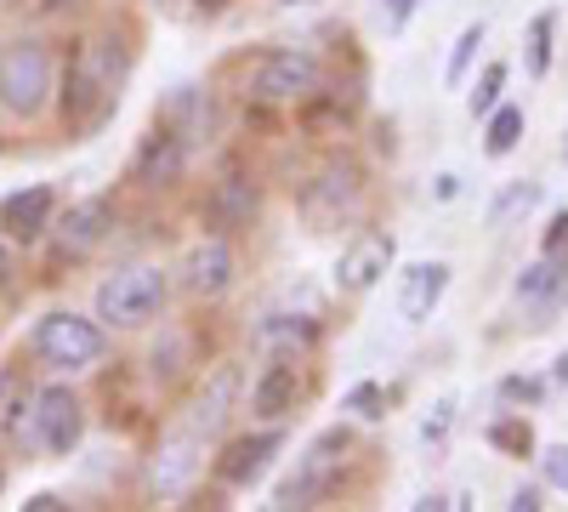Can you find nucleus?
<instances>
[{"mask_svg":"<svg viewBox=\"0 0 568 512\" xmlns=\"http://www.w3.org/2000/svg\"><path fill=\"white\" fill-rule=\"evenodd\" d=\"M165 291H171L165 268L131 262V268L109 273L103 285H98V319L114 324V331H136V324H149V319L165 308Z\"/></svg>","mask_w":568,"mask_h":512,"instance_id":"f257e3e1","label":"nucleus"},{"mask_svg":"<svg viewBox=\"0 0 568 512\" xmlns=\"http://www.w3.org/2000/svg\"><path fill=\"white\" fill-rule=\"evenodd\" d=\"M120 98V58L109 40H91L69 69V91H63V120L69 126H98Z\"/></svg>","mask_w":568,"mask_h":512,"instance_id":"f03ea898","label":"nucleus"},{"mask_svg":"<svg viewBox=\"0 0 568 512\" xmlns=\"http://www.w3.org/2000/svg\"><path fill=\"white\" fill-rule=\"evenodd\" d=\"M347 455H353V433L347 428H324L307 450H302V461H296V473L278 484V495H273V506H318L329 490L342 484V468H347Z\"/></svg>","mask_w":568,"mask_h":512,"instance_id":"7ed1b4c3","label":"nucleus"},{"mask_svg":"<svg viewBox=\"0 0 568 512\" xmlns=\"http://www.w3.org/2000/svg\"><path fill=\"white\" fill-rule=\"evenodd\" d=\"M52 52L40 40H12L0 46V103H7L18 120H34L45 103H52Z\"/></svg>","mask_w":568,"mask_h":512,"instance_id":"20e7f679","label":"nucleus"},{"mask_svg":"<svg viewBox=\"0 0 568 512\" xmlns=\"http://www.w3.org/2000/svg\"><path fill=\"white\" fill-rule=\"evenodd\" d=\"M358 205H364V177H358L353 160H329V165H318V177L302 189V217H307L313 234H329V228L353 222Z\"/></svg>","mask_w":568,"mask_h":512,"instance_id":"39448f33","label":"nucleus"},{"mask_svg":"<svg viewBox=\"0 0 568 512\" xmlns=\"http://www.w3.org/2000/svg\"><path fill=\"white\" fill-rule=\"evenodd\" d=\"M324 91V63L313 52H262L251 63V98L256 103H307Z\"/></svg>","mask_w":568,"mask_h":512,"instance_id":"423d86ee","label":"nucleus"},{"mask_svg":"<svg viewBox=\"0 0 568 512\" xmlns=\"http://www.w3.org/2000/svg\"><path fill=\"white\" fill-rule=\"evenodd\" d=\"M34 359L52 370H91L103 359V331L80 313H45L34 324Z\"/></svg>","mask_w":568,"mask_h":512,"instance_id":"0eeeda50","label":"nucleus"},{"mask_svg":"<svg viewBox=\"0 0 568 512\" xmlns=\"http://www.w3.org/2000/svg\"><path fill=\"white\" fill-rule=\"evenodd\" d=\"M393 257H398L393 234H375V228L353 234V240L342 245V262H336V291H347V297H369V291L387 279Z\"/></svg>","mask_w":568,"mask_h":512,"instance_id":"6e6552de","label":"nucleus"},{"mask_svg":"<svg viewBox=\"0 0 568 512\" xmlns=\"http://www.w3.org/2000/svg\"><path fill=\"white\" fill-rule=\"evenodd\" d=\"M511 297H517V308L535 313V324H551L568 308V257H546L540 251V262H529L524 273L511 279Z\"/></svg>","mask_w":568,"mask_h":512,"instance_id":"1a4fd4ad","label":"nucleus"},{"mask_svg":"<svg viewBox=\"0 0 568 512\" xmlns=\"http://www.w3.org/2000/svg\"><path fill=\"white\" fill-rule=\"evenodd\" d=\"M200 468H205V433L176 428V433H165V439H160L149 479H154V490H160V495H182L187 484L200 479Z\"/></svg>","mask_w":568,"mask_h":512,"instance_id":"9d476101","label":"nucleus"},{"mask_svg":"<svg viewBox=\"0 0 568 512\" xmlns=\"http://www.w3.org/2000/svg\"><path fill=\"white\" fill-rule=\"evenodd\" d=\"M34 433H40V444L52 450V455H69V450L80 444V433H85V410H80V399H74L69 388H45V393H34Z\"/></svg>","mask_w":568,"mask_h":512,"instance_id":"9b49d317","label":"nucleus"},{"mask_svg":"<svg viewBox=\"0 0 568 512\" xmlns=\"http://www.w3.org/2000/svg\"><path fill=\"white\" fill-rule=\"evenodd\" d=\"M284 450V428H262V433H251V439H233L222 455H216V479L227 484V490H251L262 473H267V461Z\"/></svg>","mask_w":568,"mask_h":512,"instance_id":"f8f14e48","label":"nucleus"},{"mask_svg":"<svg viewBox=\"0 0 568 512\" xmlns=\"http://www.w3.org/2000/svg\"><path fill=\"white\" fill-rule=\"evenodd\" d=\"M233 245L222 240V234H211V240H200V245H187V257H182V291L187 297H222L227 285H233Z\"/></svg>","mask_w":568,"mask_h":512,"instance_id":"ddd939ff","label":"nucleus"},{"mask_svg":"<svg viewBox=\"0 0 568 512\" xmlns=\"http://www.w3.org/2000/svg\"><path fill=\"white\" fill-rule=\"evenodd\" d=\"M444 291H449V262H409L398 273V319L404 324H426L438 313Z\"/></svg>","mask_w":568,"mask_h":512,"instance_id":"4468645a","label":"nucleus"},{"mask_svg":"<svg viewBox=\"0 0 568 512\" xmlns=\"http://www.w3.org/2000/svg\"><path fill=\"white\" fill-rule=\"evenodd\" d=\"M240 393H245V370L240 364H216L211 377H205V388H200V399H194V415H187V428L194 433H222L227 428V415H233V404H240Z\"/></svg>","mask_w":568,"mask_h":512,"instance_id":"2eb2a0df","label":"nucleus"},{"mask_svg":"<svg viewBox=\"0 0 568 512\" xmlns=\"http://www.w3.org/2000/svg\"><path fill=\"white\" fill-rule=\"evenodd\" d=\"M52 211H58V194L45 189V182H29V189L0 200V228H7L12 240H40L45 228H52Z\"/></svg>","mask_w":568,"mask_h":512,"instance_id":"dca6fc26","label":"nucleus"},{"mask_svg":"<svg viewBox=\"0 0 568 512\" xmlns=\"http://www.w3.org/2000/svg\"><path fill=\"white\" fill-rule=\"evenodd\" d=\"M296 399H302L296 359H273L262 377L251 382V415H262V422H284V415L296 410Z\"/></svg>","mask_w":568,"mask_h":512,"instance_id":"f3484780","label":"nucleus"},{"mask_svg":"<svg viewBox=\"0 0 568 512\" xmlns=\"http://www.w3.org/2000/svg\"><path fill=\"white\" fill-rule=\"evenodd\" d=\"M58 240H63V257H85V251H98L109 240V205L103 200H85L63 217L58 228Z\"/></svg>","mask_w":568,"mask_h":512,"instance_id":"a211bd4d","label":"nucleus"},{"mask_svg":"<svg viewBox=\"0 0 568 512\" xmlns=\"http://www.w3.org/2000/svg\"><path fill=\"white\" fill-rule=\"evenodd\" d=\"M540 200H546V189H540L535 177L506 182V189L495 194V205H489V228H495V234H506V228H517L524 217H535V211H540Z\"/></svg>","mask_w":568,"mask_h":512,"instance_id":"6ab92c4d","label":"nucleus"},{"mask_svg":"<svg viewBox=\"0 0 568 512\" xmlns=\"http://www.w3.org/2000/svg\"><path fill=\"white\" fill-rule=\"evenodd\" d=\"M251 217H256V189H251V182H245V177L216 182V194H211V222L222 228V234H227V228H245Z\"/></svg>","mask_w":568,"mask_h":512,"instance_id":"aec40b11","label":"nucleus"},{"mask_svg":"<svg viewBox=\"0 0 568 512\" xmlns=\"http://www.w3.org/2000/svg\"><path fill=\"white\" fill-rule=\"evenodd\" d=\"M313 337H318V324L302 319V313H267V319L256 324V342H262V348H291V353H296V348H307Z\"/></svg>","mask_w":568,"mask_h":512,"instance_id":"412c9836","label":"nucleus"},{"mask_svg":"<svg viewBox=\"0 0 568 512\" xmlns=\"http://www.w3.org/2000/svg\"><path fill=\"white\" fill-rule=\"evenodd\" d=\"M182 120V143H187V137H194V131H205L211 126V103H205V91L200 86H176L171 91V103H165V126H176Z\"/></svg>","mask_w":568,"mask_h":512,"instance_id":"4be33fe9","label":"nucleus"},{"mask_svg":"<svg viewBox=\"0 0 568 512\" xmlns=\"http://www.w3.org/2000/svg\"><path fill=\"white\" fill-rule=\"evenodd\" d=\"M517 143H524V109L500 103V109L489 114V131H484V154H489V160H506Z\"/></svg>","mask_w":568,"mask_h":512,"instance_id":"5701e85b","label":"nucleus"},{"mask_svg":"<svg viewBox=\"0 0 568 512\" xmlns=\"http://www.w3.org/2000/svg\"><path fill=\"white\" fill-rule=\"evenodd\" d=\"M551 46H557V12H535L529 18V40H524V63L529 74H551Z\"/></svg>","mask_w":568,"mask_h":512,"instance_id":"b1692460","label":"nucleus"},{"mask_svg":"<svg viewBox=\"0 0 568 512\" xmlns=\"http://www.w3.org/2000/svg\"><path fill=\"white\" fill-rule=\"evenodd\" d=\"M484 40H489L484 18L460 29V40H455V52H449V69H444V86H449V91H460V86H466V74H471V63H478V46H484Z\"/></svg>","mask_w":568,"mask_h":512,"instance_id":"393cba45","label":"nucleus"},{"mask_svg":"<svg viewBox=\"0 0 568 512\" xmlns=\"http://www.w3.org/2000/svg\"><path fill=\"white\" fill-rule=\"evenodd\" d=\"M500 91H506V63H489V69L478 74V86L466 91V109H471V120H489V114L500 109Z\"/></svg>","mask_w":568,"mask_h":512,"instance_id":"a878e982","label":"nucleus"},{"mask_svg":"<svg viewBox=\"0 0 568 512\" xmlns=\"http://www.w3.org/2000/svg\"><path fill=\"white\" fill-rule=\"evenodd\" d=\"M489 444L506 450V455H529L535 450V433H529L524 415H500V422H489Z\"/></svg>","mask_w":568,"mask_h":512,"instance_id":"bb28decb","label":"nucleus"},{"mask_svg":"<svg viewBox=\"0 0 568 512\" xmlns=\"http://www.w3.org/2000/svg\"><path fill=\"white\" fill-rule=\"evenodd\" d=\"M449 428H455V399H438L433 410L420 415V428H415V439H420L426 450H444V444H449Z\"/></svg>","mask_w":568,"mask_h":512,"instance_id":"cd10ccee","label":"nucleus"},{"mask_svg":"<svg viewBox=\"0 0 568 512\" xmlns=\"http://www.w3.org/2000/svg\"><path fill=\"white\" fill-rule=\"evenodd\" d=\"M347 410H358L364 422H382V415H387V388H375V382H358V388L347 393Z\"/></svg>","mask_w":568,"mask_h":512,"instance_id":"c85d7f7f","label":"nucleus"},{"mask_svg":"<svg viewBox=\"0 0 568 512\" xmlns=\"http://www.w3.org/2000/svg\"><path fill=\"white\" fill-rule=\"evenodd\" d=\"M500 399H506V404H540V399H546V382H540V377H506V382H500Z\"/></svg>","mask_w":568,"mask_h":512,"instance_id":"c756f323","label":"nucleus"},{"mask_svg":"<svg viewBox=\"0 0 568 512\" xmlns=\"http://www.w3.org/2000/svg\"><path fill=\"white\" fill-rule=\"evenodd\" d=\"M540 479L551 490H568V444H546L540 450Z\"/></svg>","mask_w":568,"mask_h":512,"instance_id":"7c9ffc66","label":"nucleus"},{"mask_svg":"<svg viewBox=\"0 0 568 512\" xmlns=\"http://www.w3.org/2000/svg\"><path fill=\"white\" fill-rule=\"evenodd\" d=\"M415 7H420V0H382V12H375V23H382L387 34H398V29L415 18Z\"/></svg>","mask_w":568,"mask_h":512,"instance_id":"2f4dec72","label":"nucleus"},{"mask_svg":"<svg viewBox=\"0 0 568 512\" xmlns=\"http://www.w3.org/2000/svg\"><path fill=\"white\" fill-rule=\"evenodd\" d=\"M540 251H546V257H568V205L551 217V228L540 234Z\"/></svg>","mask_w":568,"mask_h":512,"instance_id":"473e14b6","label":"nucleus"},{"mask_svg":"<svg viewBox=\"0 0 568 512\" xmlns=\"http://www.w3.org/2000/svg\"><path fill=\"white\" fill-rule=\"evenodd\" d=\"M506 506H511V512H540V506H546V501H540V484H517Z\"/></svg>","mask_w":568,"mask_h":512,"instance_id":"72a5a7b5","label":"nucleus"},{"mask_svg":"<svg viewBox=\"0 0 568 512\" xmlns=\"http://www.w3.org/2000/svg\"><path fill=\"white\" fill-rule=\"evenodd\" d=\"M23 506H29V512H58V506H63V495H52V490H40V495H29Z\"/></svg>","mask_w":568,"mask_h":512,"instance_id":"f704fd0d","label":"nucleus"},{"mask_svg":"<svg viewBox=\"0 0 568 512\" xmlns=\"http://www.w3.org/2000/svg\"><path fill=\"white\" fill-rule=\"evenodd\" d=\"M455 194H460V177L444 171V177H438V189H433V200H455Z\"/></svg>","mask_w":568,"mask_h":512,"instance_id":"c9c22d12","label":"nucleus"},{"mask_svg":"<svg viewBox=\"0 0 568 512\" xmlns=\"http://www.w3.org/2000/svg\"><path fill=\"white\" fill-rule=\"evenodd\" d=\"M415 512H438V506H455V501H444V495H420V501H409Z\"/></svg>","mask_w":568,"mask_h":512,"instance_id":"e433bc0d","label":"nucleus"},{"mask_svg":"<svg viewBox=\"0 0 568 512\" xmlns=\"http://www.w3.org/2000/svg\"><path fill=\"white\" fill-rule=\"evenodd\" d=\"M7 285H12V251L0 245V291H7Z\"/></svg>","mask_w":568,"mask_h":512,"instance_id":"4c0bfd02","label":"nucleus"},{"mask_svg":"<svg viewBox=\"0 0 568 512\" xmlns=\"http://www.w3.org/2000/svg\"><path fill=\"white\" fill-rule=\"evenodd\" d=\"M551 382H557V388H568V353H557V364H551Z\"/></svg>","mask_w":568,"mask_h":512,"instance_id":"58836bf2","label":"nucleus"},{"mask_svg":"<svg viewBox=\"0 0 568 512\" xmlns=\"http://www.w3.org/2000/svg\"><path fill=\"white\" fill-rule=\"evenodd\" d=\"M194 7H200V12H222V7H227V0H194Z\"/></svg>","mask_w":568,"mask_h":512,"instance_id":"ea45409f","label":"nucleus"},{"mask_svg":"<svg viewBox=\"0 0 568 512\" xmlns=\"http://www.w3.org/2000/svg\"><path fill=\"white\" fill-rule=\"evenodd\" d=\"M273 7H313V0H273Z\"/></svg>","mask_w":568,"mask_h":512,"instance_id":"a19ab883","label":"nucleus"},{"mask_svg":"<svg viewBox=\"0 0 568 512\" xmlns=\"http://www.w3.org/2000/svg\"><path fill=\"white\" fill-rule=\"evenodd\" d=\"M562 160H568V137H562Z\"/></svg>","mask_w":568,"mask_h":512,"instance_id":"79ce46f5","label":"nucleus"}]
</instances>
